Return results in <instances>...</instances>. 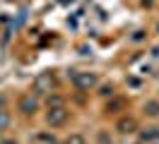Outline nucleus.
<instances>
[{"label": "nucleus", "mask_w": 159, "mask_h": 144, "mask_svg": "<svg viewBox=\"0 0 159 144\" xmlns=\"http://www.w3.org/2000/svg\"><path fill=\"white\" fill-rule=\"evenodd\" d=\"M72 82L77 89H92V86L99 82V77L94 75V72H75L72 75Z\"/></svg>", "instance_id": "nucleus-1"}, {"label": "nucleus", "mask_w": 159, "mask_h": 144, "mask_svg": "<svg viewBox=\"0 0 159 144\" xmlns=\"http://www.w3.org/2000/svg\"><path fill=\"white\" fill-rule=\"evenodd\" d=\"M46 120H48L51 127H58V125H63L65 120H68V111H65L63 106H58V108H51L48 115H46Z\"/></svg>", "instance_id": "nucleus-2"}, {"label": "nucleus", "mask_w": 159, "mask_h": 144, "mask_svg": "<svg viewBox=\"0 0 159 144\" xmlns=\"http://www.w3.org/2000/svg\"><path fill=\"white\" fill-rule=\"evenodd\" d=\"M51 86H53V77H51V72H43V75L36 77L34 91H36V94H46V91H51Z\"/></svg>", "instance_id": "nucleus-3"}, {"label": "nucleus", "mask_w": 159, "mask_h": 144, "mask_svg": "<svg viewBox=\"0 0 159 144\" xmlns=\"http://www.w3.org/2000/svg\"><path fill=\"white\" fill-rule=\"evenodd\" d=\"M36 98H31V96H22L20 98V111L24 115H31V113H36Z\"/></svg>", "instance_id": "nucleus-4"}, {"label": "nucleus", "mask_w": 159, "mask_h": 144, "mask_svg": "<svg viewBox=\"0 0 159 144\" xmlns=\"http://www.w3.org/2000/svg\"><path fill=\"white\" fill-rule=\"evenodd\" d=\"M118 130H120V132H133V130H135V120H133V118H123V120H118Z\"/></svg>", "instance_id": "nucleus-5"}, {"label": "nucleus", "mask_w": 159, "mask_h": 144, "mask_svg": "<svg viewBox=\"0 0 159 144\" xmlns=\"http://www.w3.org/2000/svg\"><path fill=\"white\" fill-rule=\"evenodd\" d=\"M159 139V127H149L147 132H142V142H157Z\"/></svg>", "instance_id": "nucleus-6"}, {"label": "nucleus", "mask_w": 159, "mask_h": 144, "mask_svg": "<svg viewBox=\"0 0 159 144\" xmlns=\"http://www.w3.org/2000/svg\"><path fill=\"white\" fill-rule=\"evenodd\" d=\"M145 113L152 115V118H157L159 115V101H147V103H145Z\"/></svg>", "instance_id": "nucleus-7"}, {"label": "nucleus", "mask_w": 159, "mask_h": 144, "mask_svg": "<svg viewBox=\"0 0 159 144\" xmlns=\"http://www.w3.org/2000/svg\"><path fill=\"white\" fill-rule=\"evenodd\" d=\"M7 127H10V113L0 108V132H2V130H7Z\"/></svg>", "instance_id": "nucleus-8"}, {"label": "nucleus", "mask_w": 159, "mask_h": 144, "mask_svg": "<svg viewBox=\"0 0 159 144\" xmlns=\"http://www.w3.org/2000/svg\"><path fill=\"white\" fill-rule=\"evenodd\" d=\"M65 144H84V137L82 134H70L68 139H65Z\"/></svg>", "instance_id": "nucleus-9"}, {"label": "nucleus", "mask_w": 159, "mask_h": 144, "mask_svg": "<svg viewBox=\"0 0 159 144\" xmlns=\"http://www.w3.org/2000/svg\"><path fill=\"white\" fill-rule=\"evenodd\" d=\"M58 106H63V98L60 96H48V108H58Z\"/></svg>", "instance_id": "nucleus-10"}, {"label": "nucleus", "mask_w": 159, "mask_h": 144, "mask_svg": "<svg viewBox=\"0 0 159 144\" xmlns=\"http://www.w3.org/2000/svg\"><path fill=\"white\" fill-rule=\"evenodd\" d=\"M101 96H113V86H101Z\"/></svg>", "instance_id": "nucleus-11"}, {"label": "nucleus", "mask_w": 159, "mask_h": 144, "mask_svg": "<svg viewBox=\"0 0 159 144\" xmlns=\"http://www.w3.org/2000/svg\"><path fill=\"white\" fill-rule=\"evenodd\" d=\"M120 106H123V101H111V103H109V111H118Z\"/></svg>", "instance_id": "nucleus-12"}, {"label": "nucleus", "mask_w": 159, "mask_h": 144, "mask_svg": "<svg viewBox=\"0 0 159 144\" xmlns=\"http://www.w3.org/2000/svg\"><path fill=\"white\" fill-rule=\"evenodd\" d=\"M145 38V31H135V36H133V41H142Z\"/></svg>", "instance_id": "nucleus-13"}, {"label": "nucleus", "mask_w": 159, "mask_h": 144, "mask_svg": "<svg viewBox=\"0 0 159 144\" xmlns=\"http://www.w3.org/2000/svg\"><path fill=\"white\" fill-rule=\"evenodd\" d=\"M128 84H130V86H140V79H135V77H130V79H128Z\"/></svg>", "instance_id": "nucleus-14"}, {"label": "nucleus", "mask_w": 159, "mask_h": 144, "mask_svg": "<svg viewBox=\"0 0 159 144\" xmlns=\"http://www.w3.org/2000/svg\"><path fill=\"white\" fill-rule=\"evenodd\" d=\"M2 144H17V142H15V139H5Z\"/></svg>", "instance_id": "nucleus-15"}, {"label": "nucleus", "mask_w": 159, "mask_h": 144, "mask_svg": "<svg viewBox=\"0 0 159 144\" xmlns=\"http://www.w3.org/2000/svg\"><path fill=\"white\" fill-rule=\"evenodd\" d=\"M154 55H157V58H159V48H154Z\"/></svg>", "instance_id": "nucleus-16"}, {"label": "nucleus", "mask_w": 159, "mask_h": 144, "mask_svg": "<svg viewBox=\"0 0 159 144\" xmlns=\"http://www.w3.org/2000/svg\"><path fill=\"white\" fill-rule=\"evenodd\" d=\"M157 31H159V27H157Z\"/></svg>", "instance_id": "nucleus-17"}, {"label": "nucleus", "mask_w": 159, "mask_h": 144, "mask_svg": "<svg viewBox=\"0 0 159 144\" xmlns=\"http://www.w3.org/2000/svg\"><path fill=\"white\" fill-rule=\"evenodd\" d=\"M154 144H159V142H154Z\"/></svg>", "instance_id": "nucleus-18"}]
</instances>
